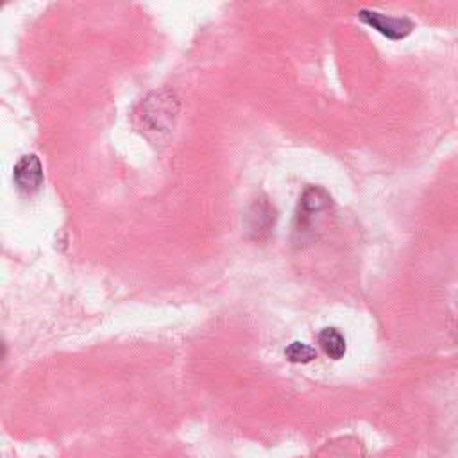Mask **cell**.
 Wrapping results in <instances>:
<instances>
[{
    "label": "cell",
    "mask_w": 458,
    "mask_h": 458,
    "mask_svg": "<svg viewBox=\"0 0 458 458\" xmlns=\"http://www.w3.org/2000/svg\"><path fill=\"white\" fill-rule=\"evenodd\" d=\"M179 113V98L170 88L148 93L136 107L134 120L145 132L163 134L174 127Z\"/></svg>",
    "instance_id": "cell-1"
},
{
    "label": "cell",
    "mask_w": 458,
    "mask_h": 458,
    "mask_svg": "<svg viewBox=\"0 0 458 458\" xmlns=\"http://www.w3.org/2000/svg\"><path fill=\"white\" fill-rule=\"evenodd\" d=\"M358 18L367 23L369 27L376 29L379 34L386 36L388 39H403L406 38L411 29H413V21L408 18H395V16H386L383 13L377 11H370V9H361L358 13Z\"/></svg>",
    "instance_id": "cell-2"
},
{
    "label": "cell",
    "mask_w": 458,
    "mask_h": 458,
    "mask_svg": "<svg viewBox=\"0 0 458 458\" xmlns=\"http://www.w3.org/2000/svg\"><path fill=\"white\" fill-rule=\"evenodd\" d=\"M284 356L292 361V363H310L317 358V351L302 342H292L286 349H284Z\"/></svg>",
    "instance_id": "cell-5"
},
{
    "label": "cell",
    "mask_w": 458,
    "mask_h": 458,
    "mask_svg": "<svg viewBox=\"0 0 458 458\" xmlns=\"http://www.w3.org/2000/svg\"><path fill=\"white\" fill-rule=\"evenodd\" d=\"M318 344L326 356H329L331 360H340L345 354V338L335 327H324L318 333Z\"/></svg>",
    "instance_id": "cell-4"
},
{
    "label": "cell",
    "mask_w": 458,
    "mask_h": 458,
    "mask_svg": "<svg viewBox=\"0 0 458 458\" xmlns=\"http://www.w3.org/2000/svg\"><path fill=\"white\" fill-rule=\"evenodd\" d=\"M13 179L20 191L23 193H36L43 184V166L36 154H25L21 156L14 168H13Z\"/></svg>",
    "instance_id": "cell-3"
}]
</instances>
